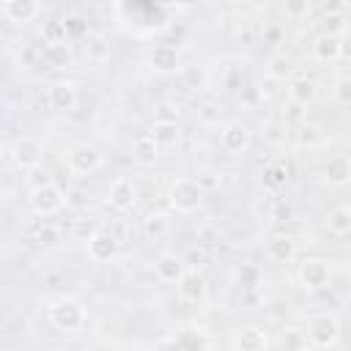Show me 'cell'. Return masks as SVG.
I'll use <instances>...</instances> for the list:
<instances>
[{
  "label": "cell",
  "mask_w": 351,
  "mask_h": 351,
  "mask_svg": "<svg viewBox=\"0 0 351 351\" xmlns=\"http://www.w3.org/2000/svg\"><path fill=\"white\" fill-rule=\"evenodd\" d=\"M49 321L60 332H80L88 324V313L82 302H77L74 296H63L49 307Z\"/></svg>",
  "instance_id": "1"
},
{
  "label": "cell",
  "mask_w": 351,
  "mask_h": 351,
  "mask_svg": "<svg viewBox=\"0 0 351 351\" xmlns=\"http://www.w3.org/2000/svg\"><path fill=\"white\" fill-rule=\"evenodd\" d=\"M307 343L315 348H332L340 340V321L332 313H318L307 321Z\"/></svg>",
  "instance_id": "2"
},
{
  "label": "cell",
  "mask_w": 351,
  "mask_h": 351,
  "mask_svg": "<svg viewBox=\"0 0 351 351\" xmlns=\"http://www.w3.org/2000/svg\"><path fill=\"white\" fill-rule=\"evenodd\" d=\"M167 197H170V206H173L176 211L192 214V211H197L200 203H203V189H200V184H197L195 178H176V181L170 184Z\"/></svg>",
  "instance_id": "3"
},
{
  "label": "cell",
  "mask_w": 351,
  "mask_h": 351,
  "mask_svg": "<svg viewBox=\"0 0 351 351\" xmlns=\"http://www.w3.org/2000/svg\"><path fill=\"white\" fill-rule=\"evenodd\" d=\"M101 162H104L101 151L96 145H90V143H77L66 154V167L74 176H90V173H96L101 167Z\"/></svg>",
  "instance_id": "4"
},
{
  "label": "cell",
  "mask_w": 351,
  "mask_h": 351,
  "mask_svg": "<svg viewBox=\"0 0 351 351\" xmlns=\"http://www.w3.org/2000/svg\"><path fill=\"white\" fill-rule=\"evenodd\" d=\"M66 206V192L58 186V184H44V186H36L30 189V208L38 214V217H52L58 214L60 208Z\"/></svg>",
  "instance_id": "5"
},
{
  "label": "cell",
  "mask_w": 351,
  "mask_h": 351,
  "mask_svg": "<svg viewBox=\"0 0 351 351\" xmlns=\"http://www.w3.org/2000/svg\"><path fill=\"white\" fill-rule=\"evenodd\" d=\"M250 140H252V132L241 123V121H228L222 129H219V145L225 154L230 156H239L250 148Z\"/></svg>",
  "instance_id": "6"
},
{
  "label": "cell",
  "mask_w": 351,
  "mask_h": 351,
  "mask_svg": "<svg viewBox=\"0 0 351 351\" xmlns=\"http://www.w3.org/2000/svg\"><path fill=\"white\" fill-rule=\"evenodd\" d=\"M118 250H121V241H118V236L110 233V230H96V233L88 239V258H90L93 263H110V261H115Z\"/></svg>",
  "instance_id": "7"
},
{
  "label": "cell",
  "mask_w": 351,
  "mask_h": 351,
  "mask_svg": "<svg viewBox=\"0 0 351 351\" xmlns=\"http://www.w3.org/2000/svg\"><path fill=\"white\" fill-rule=\"evenodd\" d=\"M11 159H14V165H16L19 170H30V167L41 165V159H44V145H41V140H36V137H19V140L11 145Z\"/></svg>",
  "instance_id": "8"
},
{
  "label": "cell",
  "mask_w": 351,
  "mask_h": 351,
  "mask_svg": "<svg viewBox=\"0 0 351 351\" xmlns=\"http://www.w3.org/2000/svg\"><path fill=\"white\" fill-rule=\"evenodd\" d=\"M296 277H299V285L304 291H321L329 282V263L324 258H307L299 266Z\"/></svg>",
  "instance_id": "9"
},
{
  "label": "cell",
  "mask_w": 351,
  "mask_h": 351,
  "mask_svg": "<svg viewBox=\"0 0 351 351\" xmlns=\"http://www.w3.org/2000/svg\"><path fill=\"white\" fill-rule=\"evenodd\" d=\"M47 104L55 112H71L77 107V88L66 80H58L47 88Z\"/></svg>",
  "instance_id": "10"
},
{
  "label": "cell",
  "mask_w": 351,
  "mask_h": 351,
  "mask_svg": "<svg viewBox=\"0 0 351 351\" xmlns=\"http://www.w3.org/2000/svg\"><path fill=\"white\" fill-rule=\"evenodd\" d=\"M313 55L315 60L321 63H335L340 58H346V36H329V33H321L313 44Z\"/></svg>",
  "instance_id": "11"
},
{
  "label": "cell",
  "mask_w": 351,
  "mask_h": 351,
  "mask_svg": "<svg viewBox=\"0 0 351 351\" xmlns=\"http://www.w3.org/2000/svg\"><path fill=\"white\" fill-rule=\"evenodd\" d=\"M107 200H110V206H112L115 211H129V208H134V203H137V186L132 184V178L121 176V178L112 181Z\"/></svg>",
  "instance_id": "12"
},
{
  "label": "cell",
  "mask_w": 351,
  "mask_h": 351,
  "mask_svg": "<svg viewBox=\"0 0 351 351\" xmlns=\"http://www.w3.org/2000/svg\"><path fill=\"white\" fill-rule=\"evenodd\" d=\"M148 63H151V69L159 71V74H173V71L181 69V55H178V49H176L173 44H156V47L151 49Z\"/></svg>",
  "instance_id": "13"
},
{
  "label": "cell",
  "mask_w": 351,
  "mask_h": 351,
  "mask_svg": "<svg viewBox=\"0 0 351 351\" xmlns=\"http://www.w3.org/2000/svg\"><path fill=\"white\" fill-rule=\"evenodd\" d=\"M176 288H178V296L189 304H200L206 299V280L195 271H184L178 280H176Z\"/></svg>",
  "instance_id": "14"
},
{
  "label": "cell",
  "mask_w": 351,
  "mask_h": 351,
  "mask_svg": "<svg viewBox=\"0 0 351 351\" xmlns=\"http://www.w3.org/2000/svg\"><path fill=\"white\" fill-rule=\"evenodd\" d=\"M41 63H44L47 69H55V71L69 69V66L74 63L71 44H69V41H52V44H47V47L41 49Z\"/></svg>",
  "instance_id": "15"
},
{
  "label": "cell",
  "mask_w": 351,
  "mask_h": 351,
  "mask_svg": "<svg viewBox=\"0 0 351 351\" xmlns=\"http://www.w3.org/2000/svg\"><path fill=\"white\" fill-rule=\"evenodd\" d=\"M38 0H3V14L5 19H11L14 25H25L33 22L38 16Z\"/></svg>",
  "instance_id": "16"
},
{
  "label": "cell",
  "mask_w": 351,
  "mask_h": 351,
  "mask_svg": "<svg viewBox=\"0 0 351 351\" xmlns=\"http://www.w3.org/2000/svg\"><path fill=\"white\" fill-rule=\"evenodd\" d=\"M178 85L189 93H200L206 90L208 85V69L200 66V63H192V66H181L178 69Z\"/></svg>",
  "instance_id": "17"
},
{
  "label": "cell",
  "mask_w": 351,
  "mask_h": 351,
  "mask_svg": "<svg viewBox=\"0 0 351 351\" xmlns=\"http://www.w3.org/2000/svg\"><path fill=\"white\" fill-rule=\"evenodd\" d=\"M324 178H326V184H332V186H346V184L351 181V159H348L346 154L329 156V162H326V167H324Z\"/></svg>",
  "instance_id": "18"
},
{
  "label": "cell",
  "mask_w": 351,
  "mask_h": 351,
  "mask_svg": "<svg viewBox=\"0 0 351 351\" xmlns=\"http://www.w3.org/2000/svg\"><path fill=\"white\" fill-rule=\"evenodd\" d=\"M148 137L159 145V148H173V145H178V137H181V132H178V121H154L151 123V129H148Z\"/></svg>",
  "instance_id": "19"
},
{
  "label": "cell",
  "mask_w": 351,
  "mask_h": 351,
  "mask_svg": "<svg viewBox=\"0 0 351 351\" xmlns=\"http://www.w3.org/2000/svg\"><path fill=\"white\" fill-rule=\"evenodd\" d=\"M154 271H156V277H159L162 282H176V280L186 271V263H184L178 255H173V252H165V255L156 258Z\"/></svg>",
  "instance_id": "20"
},
{
  "label": "cell",
  "mask_w": 351,
  "mask_h": 351,
  "mask_svg": "<svg viewBox=\"0 0 351 351\" xmlns=\"http://www.w3.org/2000/svg\"><path fill=\"white\" fill-rule=\"evenodd\" d=\"M236 346H239L241 351H263V348L269 346V337H266V332L258 329V326H244V329H239V335H236Z\"/></svg>",
  "instance_id": "21"
},
{
  "label": "cell",
  "mask_w": 351,
  "mask_h": 351,
  "mask_svg": "<svg viewBox=\"0 0 351 351\" xmlns=\"http://www.w3.org/2000/svg\"><path fill=\"white\" fill-rule=\"evenodd\" d=\"M296 252H299V247H296V241H293L291 236H274V239L269 241V255H271V261H277V263L293 261Z\"/></svg>",
  "instance_id": "22"
},
{
  "label": "cell",
  "mask_w": 351,
  "mask_h": 351,
  "mask_svg": "<svg viewBox=\"0 0 351 351\" xmlns=\"http://www.w3.org/2000/svg\"><path fill=\"white\" fill-rule=\"evenodd\" d=\"M326 228H329L332 236H340V239L348 236V233H351V208H348V206L332 208L329 217H326Z\"/></svg>",
  "instance_id": "23"
},
{
  "label": "cell",
  "mask_w": 351,
  "mask_h": 351,
  "mask_svg": "<svg viewBox=\"0 0 351 351\" xmlns=\"http://www.w3.org/2000/svg\"><path fill=\"white\" fill-rule=\"evenodd\" d=\"M60 25H63V33H66V41H82L88 38V19L82 14H66L60 16Z\"/></svg>",
  "instance_id": "24"
},
{
  "label": "cell",
  "mask_w": 351,
  "mask_h": 351,
  "mask_svg": "<svg viewBox=\"0 0 351 351\" xmlns=\"http://www.w3.org/2000/svg\"><path fill=\"white\" fill-rule=\"evenodd\" d=\"M195 115H197V123H203V126H219L222 118H225V107L214 99H206V101L197 104Z\"/></svg>",
  "instance_id": "25"
},
{
  "label": "cell",
  "mask_w": 351,
  "mask_h": 351,
  "mask_svg": "<svg viewBox=\"0 0 351 351\" xmlns=\"http://www.w3.org/2000/svg\"><path fill=\"white\" fill-rule=\"evenodd\" d=\"M156 156H159V145H156L148 134H145V137H137V140L132 143V159H134L137 165H154Z\"/></svg>",
  "instance_id": "26"
},
{
  "label": "cell",
  "mask_w": 351,
  "mask_h": 351,
  "mask_svg": "<svg viewBox=\"0 0 351 351\" xmlns=\"http://www.w3.org/2000/svg\"><path fill=\"white\" fill-rule=\"evenodd\" d=\"M288 123L285 121H266L261 126V140L266 145H285L288 143Z\"/></svg>",
  "instance_id": "27"
},
{
  "label": "cell",
  "mask_w": 351,
  "mask_h": 351,
  "mask_svg": "<svg viewBox=\"0 0 351 351\" xmlns=\"http://www.w3.org/2000/svg\"><path fill=\"white\" fill-rule=\"evenodd\" d=\"M288 96L293 99V101H299V104H313L315 101V96H318V85L313 82V80H296V82H291V88H288Z\"/></svg>",
  "instance_id": "28"
},
{
  "label": "cell",
  "mask_w": 351,
  "mask_h": 351,
  "mask_svg": "<svg viewBox=\"0 0 351 351\" xmlns=\"http://www.w3.org/2000/svg\"><path fill=\"white\" fill-rule=\"evenodd\" d=\"M261 178H263V186H266V189L277 192V189H282V186H285V181H288V170H285V165H282V162H269V165L263 167Z\"/></svg>",
  "instance_id": "29"
},
{
  "label": "cell",
  "mask_w": 351,
  "mask_h": 351,
  "mask_svg": "<svg viewBox=\"0 0 351 351\" xmlns=\"http://www.w3.org/2000/svg\"><path fill=\"white\" fill-rule=\"evenodd\" d=\"M162 346H192V348L203 346V348H208V346H214V340H211L208 335L197 332V329H186V332H181V335H176V337L162 340Z\"/></svg>",
  "instance_id": "30"
},
{
  "label": "cell",
  "mask_w": 351,
  "mask_h": 351,
  "mask_svg": "<svg viewBox=\"0 0 351 351\" xmlns=\"http://www.w3.org/2000/svg\"><path fill=\"white\" fill-rule=\"evenodd\" d=\"M296 143H299L302 148H318V145H324V132H321V126L302 121L299 129H296Z\"/></svg>",
  "instance_id": "31"
},
{
  "label": "cell",
  "mask_w": 351,
  "mask_h": 351,
  "mask_svg": "<svg viewBox=\"0 0 351 351\" xmlns=\"http://www.w3.org/2000/svg\"><path fill=\"white\" fill-rule=\"evenodd\" d=\"M167 230H170V219H167L165 214H148V217L143 219V233H145L151 241L165 239Z\"/></svg>",
  "instance_id": "32"
},
{
  "label": "cell",
  "mask_w": 351,
  "mask_h": 351,
  "mask_svg": "<svg viewBox=\"0 0 351 351\" xmlns=\"http://www.w3.org/2000/svg\"><path fill=\"white\" fill-rule=\"evenodd\" d=\"M30 239L38 244V247H58L60 244V228L49 225V222H38L33 230H30Z\"/></svg>",
  "instance_id": "33"
},
{
  "label": "cell",
  "mask_w": 351,
  "mask_h": 351,
  "mask_svg": "<svg viewBox=\"0 0 351 351\" xmlns=\"http://www.w3.org/2000/svg\"><path fill=\"white\" fill-rule=\"evenodd\" d=\"M85 58H88L90 63L107 60V58H110V44H107V38H104V36H88V38H85Z\"/></svg>",
  "instance_id": "34"
},
{
  "label": "cell",
  "mask_w": 351,
  "mask_h": 351,
  "mask_svg": "<svg viewBox=\"0 0 351 351\" xmlns=\"http://www.w3.org/2000/svg\"><path fill=\"white\" fill-rule=\"evenodd\" d=\"M266 74L274 77V80H280V82H285L293 74V60L288 55H271L269 63H266Z\"/></svg>",
  "instance_id": "35"
},
{
  "label": "cell",
  "mask_w": 351,
  "mask_h": 351,
  "mask_svg": "<svg viewBox=\"0 0 351 351\" xmlns=\"http://www.w3.org/2000/svg\"><path fill=\"white\" fill-rule=\"evenodd\" d=\"M236 285L241 291H252V288L258 291V285H261V269L255 263H241L236 269Z\"/></svg>",
  "instance_id": "36"
},
{
  "label": "cell",
  "mask_w": 351,
  "mask_h": 351,
  "mask_svg": "<svg viewBox=\"0 0 351 351\" xmlns=\"http://www.w3.org/2000/svg\"><path fill=\"white\" fill-rule=\"evenodd\" d=\"M321 27H324V33H329V36H346L348 16H346V14H324Z\"/></svg>",
  "instance_id": "37"
},
{
  "label": "cell",
  "mask_w": 351,
  "mask_h": 351,
  "mask_svg": "<svg viewBox=\"0 0 351 351\" xmlns=\"http://www.w3.org/2000/svg\"><path fill=\"white\" fill-rule=\"evenodd\" d=\"M277 195H271V192H266V195H261L258 197V203H255V214L261 217V219H269L271 222V214H274V206H277Z\"/></svg>",
  "instance_id": "38"
},
{
  "label": "cell",
  "mask_w": 351,
  "mask_h": 351,
  "mask_svg": "<svg viewBox=\"0 0 351 351\" xmlns=\"http://www.w3.org/2000/svg\"><path fill=\"white\" fill-rule=\"evenodd\" d=\"M93 233H96V225H93V219H85V217H80V219H74V222H71V239L88 241Z\"/></svg>",
  "instance_id": "39"
},
{
  "label": "cell",
  "mask_w": 351,
  "mask_h": 351,
  "mask_svg": "<svg viewBox=\"0 0 351 351\" xmlns=\"http://www.w3.org/2000/svg\"><path fill=\"white\" fill-rule=\"evenodd\" d=\"M332 96H335V101H337L340 107H348V104H351V80H348V77H340V80L335 82V88H332Z\"/></svg>",
  "instance_id": "40"
},
{
  "label": "cell",
  "mask_w": 351,
  "mask_h": 351,
  "mask_svg": "<svg viewBox=\"0 0 351 351\" xmlns=\"http://www.w3.org/2000/svg\"><path fill=\"white\" fill-rule=\"evenodd\" d=\"M282 121H285V123H302V121H304V104L288 99L285 107H282Z\"/></svg>",
  "instance_id": "41"
},
{
  "label": "cell",
  "mask_w": 351,
  "mask_h": 351,
  "mask_svg": "<svg viewBox=\"0 0 351 351\" xmlns=\"http://www.w3.org/2000/svg\"><path fill=\"white\" fill-rule=\"evenodd\" d=\"M38 63H41V49L33 47V44H27V47L19 52V66H22V69H33V66H38Z\"/></svg>",
  "instance_id": "42"
},
{
  "label": "cell",
  "mask_w": 351,
  "mask_h": 351,
  "mask_svg": "<svg viewBox=\"0 0 351 351\" xmlns=\"http://www.w3.org/2000/svg\"><path fill=\"white\" fill-rule=\"evenodd\" d=\"M52 178H49V173L41 167V165H36V167H30L27 170V186L30 189H36V186H44V184H49Z\"/></svg>",
  "instance_id": "43"
},
{
  "label": "cell",
  "mask_w": 351,
  "mask_h": 351,
  "mask_svg": "<svg viewBox=\"0 0 351 351\" xmlns=\"http://www.w3.org/2000/svg\"><path fill=\"white\" fill-rule=\"evenodd\" d=\"M277 90H280V80H274V77H269V74L258 82V96H261V99H271V96H277Z\"/></svg>",
  "instance_id": "44"
},
{
  "label": "cell",
  "mask_w": 351,
  "mask_h": 351,
  "mask_svg": "<svg viewBox=\"0 0 351 351\" xmlns=\"http://www.w3.org/2000/svg\"><path fill=\"white\" fill-rule=\"evenodd\" d=\"M52 41H66V33H63V25H60V19L49 22V25L44 27V44H52Z\"/></svg>",
  "instance_id": "45"
},
{
  "label": "cell",
  "mask_w": 351,
  "mask_h": 351,
  "mask_svg": "<svg viewBox=\"0 0 351 351\" xmlns=\"http://www.w3.org/2000/svg\"><path fill=\"white\" fill-rule=\"evenodd\" d=\"M195 181H197V184H200V189L206 192V189H219L222 176H217V173H211V170H203V173H200Z\"/></svg>",
  "instance_id": "46"
},
{
  "label": "cell",
  "mask_w": 351,
  "mask_h": 351,
  "mask_svg": "<svg viewBox=\"0 0 351 351\" xmlns=\"http://www.w3.org/2000/svg\"><path fill=\"white\" fill-rule=\"evenodd\" d=\"M178 115H181V110H178V104H159L156 107V118L159 121H178Z\"/></svg>",
  "instance_id": "47"
},
{
  "label": "cell",
  "mask_w": 351,
  "mask_h": 351,
  "mask_svg": "<svg viewBox=\"0 0 351 351\" xmlns=\"http://www.w3.org/2000/svg\"><path fill=\"white\" fill-rule=\"evenodd\" d=\"M66 206H71V208H85V206H88V192H85V189H71V192L66 195Z\"/></svg>",
  "instance_id": "48"
},
{
  "label": "cell",
  "mask_w": 351,
  "mask_h": 351,
  "mask_svg": "<svg viewBox=\"0 0 351 351\" xmlns=\"http://www.w3.org/2000/svg\"><path fill=\"white\" fill-rule=\"evenodd\" d=\"M291 217H293V208L285 200H277L274 214H271V222H291Z\"/></svg>",
  "instance_id": "49"
},
{
  "label": "cell",
  "mask_w": 351,
  "mask_h": 351,
  "mask_svg": "<svg viewBox=\"0 0 351 351\" xmlns=\"http://www.w3.org/2000/svg\"><path fill=\"white\" fill-rule=\"evenodd\" d=\"M285 11L293 19H302L307 14V0H285Z\"/></svg>",
  "instance_id": "50"
},
{
  "label": "cell",
  "mask_w": 351,
  "mask_h": 351,
  "mask_svg": "<svg viewBox=\"0 0 351 351\" xmlns=\"http://www.w3.org/2000/svg\"><path fill=\"white\" fill-rule=\"evenodd\" d=\"M197 241H200L203 247H208V244L219 241V236H217V230H214L211 225H206V228H200V230H197Z\"/></svg>",
  "instance_id": "51"
},
{
  "label": "cell",
  "mask_w": 351,
  "mask_h": 351,
  "mask_svg": "<svg viewBox=\"0 0 351 351\" xmlns=\"http://www.w3.org/2000/svg\"><path fill=\"white\" fill-rule=\"evenodd\" d=\"M189 263H192V266H197V269L208 263V255H206V247H203V244H200V247H195V250H189Z\"/></svg>",
  "instance_id": "52"
},
{
  "label": "cell",
  "mask_w": 351,
  "mask_h": 351,
  "mask_svg": "<svg viewBox=\"0 0 351 351\" xmlns=\"http://www.w3.org/2000/svg\"><path fill=\"white\" fill-rule=\"evenodd\" d=\"M346 5H348V0H326L324 11L326 14H346Z\"/></svg>",
  "instance_id": "53"
},
{
  "label": "cell",
  "mask_w": 351,
  "mask_h": 351,
  "mask_svg": "<svg viewBox=\"0 0 351 351\" xmlns=\"http://www.w3.org/2000/svg\"><path fill=\"white\" fill-rule=\"evenodd\" d=\"M282 343H285V346H307V337H299L296 332H288V335L282 337Z\"/></svg>",
  "instance_id": "54"
},
{
  "label": "cell",
  "mask_w": 351,
  "mask_h": 351,
  "mask_svg": "<svg viewBox=\"0 0 351 351\" xmlns=\"http://www.w3.org/2000/svg\"><path fill=\"white\" fill-rule=\"evenodd\" d=\"M173 5H176V8H195L197 0H173Z\"/></svg>",
  "instance_id": "55"
},
{
  "label": "cell",
  "mask_w": 351,
  "mask_h": 351,
  "mask_svg": "<svg viewBox=\"0 0 351 351\" xmlns=\"http://www.w3.org/2000/svg\"><path fill=\"white\" fill-rule=\"evenodd\" d=\"M252 5H266V3H271V0H250Z\"/></svg>",
  "instance_id": "56"
}]
</instances>
